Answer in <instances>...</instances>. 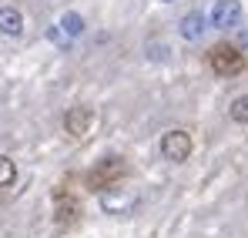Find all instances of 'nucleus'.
<instances>
[{"label": "nucleus", "mask_w": 248, "mask_h": 238, "mask_svg": "<svg viewBox=\"0 0 248 238\" xmlns=\"http://www.w3.org/2000/svg\"><path fill=\"white\" fill-rule=\"evenodd\" d=\"M50 205H54V228H57V232H74L84 222V201H81V195L71 188V178H64V181L50 191Z\"/></svg>", "instance_id": "obj_2"}, {"label": "nucleus", "mask_w": 248, "mask_h": 238, "mask_svg": "<svg viewBox=\"0 0 248 238\" xmlns=\"http://www.w3.org/2000/svg\"><path fill=\"white\" fill-rule=\"evenodd\" d=\"M195 151V141L185 127H171L165 138H161V158L171 161V164H185Z\"/></svg>", "instance_id": "obj_4"}, {"label": "nucleus", "mask_w": 248, "mask_h": 238, "mask_svg": "<svg viewBox=\"0 0 248 238\" xmlns=\"http://www.w3.org/2000/svg\"><path fill=\"white\" fill-rule=\"evenodd\" d=\"M228 118L235 121V124H248V94H242V97H235V101H232Z\"/></svg>", "instance_id": "obj_10"}, {"label": "nucleus", "mask_w": 248, "mask_h": 238, "mask_svg": "<svg viewBox=\"0 0 248 238\" xmlns=\"http://www.w3.org/2000/svg\"><path fill=\"white\" fill-rule=\"evenodd\" d=\"M14 181H17V164H14V158L0 155V188H10Z\"/></svg>", "instance_id": "obj_9"}, {"label": "nucleus", "mask_w": 248, "mask_h": 238, "mask_svg": "<svg viewBox=\"0 0 248 238\" xmlns=\"http://www.w3.org/2000/svg\"><path fill=\"white\" fill-rule=\"evenodd\" d=\"M168 3H171V0H168Z\"/></svg>", "instance_id": "obj_13"}, {"label": "nucleus", "mask_w": 248, "mask_h": 238, "mask_svg": "<svg viewBox=\"0 0 248 238\" xmlns=\"http://www.w3.org/2000/svg\"><path fill=\"white\" fill-rule=\"evenodd\" d=\"M205 34V14H188V17H181V37L185 40H198Z\"/></svg>", "instance_id": "obj_8"}, {"label": "nucleus", "mask_w": 248, "mask_h": 238, "mask_svg": "<svg viewBox=\"0 0 248 238\" xmlns=\"http://www.w3.org/2000/svg\"><path fill=\"white\" fill-rule=\"evenodd\" d=\"M91 124H94V108H87V104L67 108V114H64V131H67L71 138H84V134L91 131Z\"/></svg>", "instance_id": "obj_6"}, {"label": "nucleus", "mask_w": 248, "mask_h": 238, "mask_svg": "<svg viewBox=\"0 0 248 238\" xmlns=\"http://www.w3.org/2000/svg\"><path fill=\"white\" fill-rule=\"evenodd\" d=\"M242 47H245V50H248V27H245V31H242Z\"/></svg>", "instance_id": "obj_12"}, {"label": "nucleus", "mask_w": 248, "mask_h": 238, "mask_svg": "<svg viewBox=\"0 0 248 238\" xmlns=\"http://www.w3.org/2000/svg\"><path fill=\"white\" fill-rule=\"evenodd\" d=\"M61 27H64V31L71 34V37H78V34L84 31V17H81V14H64V20H61Z\"/></svg>", "instance_id": "obj_11"}, {"label": "nucleus", "mask_w": 248, "mask_h": 238, "mask_svg": "<svg viewBox=\"0 0 248 238\" xmlns=\"http://www.w3.org/2000/svg\"><path fill=\"white\" fill-rule=\"evenodd\" d=\"M211 27H218V31H228V27H238L242 24V3L238 0H218L215 7H211Z\"/></svg>", "instance_id": "obj_5"}, {"label": "nucleus", "mask_w": 248, "mask_h": 238, "mask_svg": "<svg viewBox=\"0 0 248 238\" xmlns=\"http://www.w3.org/2000/svg\"><path fill=\"white\" fill-rule=\"evenodd\" d=\"M0 31H3L7 37H17V34L24 31V17H20V10L3 7V10H0Z\"/></svg>", "instance_id": "obj_7"}, {"label": "nucleus", "mask_w": 248, "mask_h": 238, "mask_svg": "<svg viewBox=\"0 0 248 238\" xmlns=\"http://www.w3.org/2000/svg\"><path fill=\"white\" fill-rule=\"evenodd\" d=\"M131 178V164L124 155H104L101 161H94L87 171L81 175V185L87 195H111V191H118V185Z\"/></svg>", "instance_id": "obj_1"}, {"label": "nucleus", "mask_w": 248, "mask_h": 238, "mask_svg": "<svg viewBox=\"0 0 248 238\" xmlns=\"http://www.w3.org/2000/svg\"><path fill=\"white\" fill-rule=\"evenodd\" d=\"M208 67L218 74V78H235V74H242L248 67L245 54H242V47H235V44H215L211 50H208Z\"/></svg>", "instance_id": "obj_3"}]
</instances>
